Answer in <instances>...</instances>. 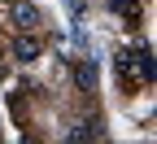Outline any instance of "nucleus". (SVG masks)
<instances>
[{
    "label": "nucleus",
    "mask_w": 157,
    "mask_h": 144,
    "mask_svg": "<svg viewBox=\"0 0 157 144\" xmlns=\"http://www.w3.org/2000/svg\"><path fill=\"white\" fill-rule=\"evenodd\" d=\"M127 57H131V74L140 79V83H153V79H157V66H153V53H148V44L131 48Z\"/></svg>",
    "instance_id": "f257e3e1"
},
{
    "label": "nucleus",
    "mask_w": 157,
    "mask_h": 144,
    "mask_svg": "<svg viewBox=\"0 0 157 144\" xmlns=\"http://www.w3.org/2000/svg\"><path fill=\"white\" fill-rule=\"evenodd\" d=\"M9 22L17 26V31H35L44 18H39V9L35 5H26V0H13V9H9Z\"/></svg>",
    "instance_id": "f03ea898"
},
{
    "label": "nucleus",
    "mask_w": 157,
    "mask_h": 144,
    "mask_svg": "<svg viewBox=\"0 0 157 144\" xmlns=\"http://www.w3.org/2000/svg\"><path fill=\"white\" fill-rule=\"evenodd\" d=\"M74 79H78V88H96V70H92V61H83V66H74Z\"/></svg>",
    "instance_id": "39448f33"
},
{
    "label": "nucleus",
    "mask_w": 157,
    "mask_h": 144,
    "mask_svg": "<svg viewBox=\"0 0 157 144\" xmlns=\"http://www.w3.org/2000/svg\"><path fill=\"white\" fill-rule=\"evenodd\" d=\"M13 57H17V61H35V57H39V39H35L31 31H22V35L13 39Z\"/></svg>",
    "instance_id": "7ed1b4c3"
},
{
    "label": "nucleus",
    "mask_w": 157,
    "mask_h": 144,
    "mask_svg": "<svg viewBox=\"0 0 157 144\" xmlns=\"http://www.w3.org/2000/svg\"><path fill=\"white\" fill-rule=\"evenodd\" d=\"M9 5H13V0H9Z\"/></svg>",
    "instance_id": "423d86ee"
},
{
    "label": "nucleus",
    "mask_w": 157,
    "mask_h": 144,
    "mask_svg": "<svg viewBox=\"0 0 157 144\" xmlns=\"http://www.w3.org/2000/svg\"><path fill=\"white\" fill-rule=\"evenodd\" d=\"M113 5V13H122L127 22H140V5H135V0H109Z\"/></svg>",
    "instance_id": "20e7f679"
}]
</instances>
